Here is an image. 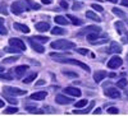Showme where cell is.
<instances>
[{
	"label": "cell",
	"instance_id": "obj_52",
	"mask_svg": "<svg viewBox=\"0 0 128 116\" xmlns=\"http://www.w3.org/2000/svg\"><path fill=\"white\" fill-rule=\"evenodd\" d=\"M127 97H128V92H127Z\"/></svg>",
	"mask_w": 128,
	"mask_h": 116
},
{
	"label": "cell",
	"instance_id": "obj_43",
	"mask_svg": "<svg viewBox=\"0 0 128 116\" xmlns=\"http://www.w3.org/2000/svg\"><path fill=\"white\" fill-rule=\"evenodd\" d=\"M5 100H6L9 103H12V105H17V100H14V98H9V97H5Z\"/></svg>",
	"mask_w": 128,
	"mask_h": 116
},
{
	"label": "cell",
	"instance_id": "obj_9",
	"mask_svg": "<svg viewBox=\"0 0 128 116\" xmlns=\"http://www.w3.org/2000/svg\"><path fill=\"white\" fill-rule=\"evenodd\" d=\"M105 96L109 97V98H119L120 97V92H118L116 88H108L105 89Z\"/></svg>",
	"mask_w": 128,
	"mask_h": 116
},
{
	"label": "cell",
	"instance_id": "obj_15",
	"mask_svg": "<svg viewBox=\"0 0 128 116\" xmlns=\"http://www.w3.org/2000/svg\"><path fill=\"white\" fill-rule=\"evenodd\" d=\"M35 27H36L37 31H40V32H45V31H48L50 28V24L48 22H38V23L35 24Z\"/></svg>",
	"mask_w": 128,
	"mask_h": 116
},
{
	"label": "cell",
	"instance_id": "obj_39",
	"mask_svg": "<svg viewBox=\"0 0 128 116\" xmlns=\"http://www.w3.org/2000/svg\"><path fill=\"white\" fill-rule=\"evenodd\" d=\"M77 52L81 55H87L88 54V50L87 49H77Z\"/></svg>",
	"mask_w": 128,
	"mask_h": 116
},
{
	"label": "cell",
	"instance_id": "obj_44",
	"mask_svg": "<svg viewBox=\"0 0 128 116\" xmlns=\"http://www.w3.org/2000/svg\"><path fill=\"white\" fill-rule=\"evenodd\" d=\"M92 114H94V115H100V114H101V109H95Z\"/></svg>",
	"mask_w": 128,
	"mask_h": 116
},
{
	"label": "cell",
	"instance_id": "obj_24",
	"mask_svg": "<svg viewBox=\"0 0 128 116\" xmlns=\"http://www.w3.org/2000/svg\"><path fill=\"white\" fill-rule=\"evenodd\" d=\"M86 17L90 18V19H92V20H95V22H101V18L98 17V15H96L95 13H92V12H87V13H86Z\"/></svg>",
	"mask_w": 128,
	"mask_h": 116
},
{
	"label": "cell",
	"instance_id": "obj_33",
	"mask_svg": "<svg viewBox=\"0 0 128 116\" xmlns=\"http://www.w3.org/2000/svg\"><path fill=\"white\" fill-rule=\"evenodd\" d=\"M127 84H128L127 79H120V80L116 82V86H118V88H126Z\"/></svg>",
	"mask_w": 128,
	"mask_h": 116
},
{
	"label": "cell",
	"instance_id": "obj_11",
	"mask_svg": "<svg viewBox=\"0 0 128 116\" xmlns=\"http://www.w3.org/2000/svg\"><path fill=\"white\" fill-rule=\"evenodd\" d=\"M105 52H108V54H112V52H115V54H120V52H122V46L118 45L116 42H112V44H110V47L106 49Z\"/></svg>",
	"mask_w": 128,
	"mask_h": 116
},
{
	"label": "cell",
	"instance_id": "obj_49",
	"mask_svg": "<svg viewBox=\"0 0 128 116\" xmlns=\"http://www.w3.org/2000/svg\"><path fill=\"white\" fill-rule=\"evenodd\" d=\"M0 107H4V101H3V100L0 101Z\"/></svg>",
	"mask_w": 128,
	"mask_h": 116
},
{
	"label": "cell",
	"instance_id": "obj_35",
	"mask_svg": "<svg viewBox=\"0 0 128 116\" xmlns=\"http://www.w3.org/2000/svg\"><path fill=\"white\" fill-rule=\"evenodd\" d=\"M18 59H19V55H16V56H12V58L4 59V62H13V61H17Z\"/></svg>",
	"mask_w": 128,
	"mask_h": 116
},
{
	"label": "cell",
	"instance_id": "obj_40",
	"mask_svg": "<svg viewBox=\"0 0 128 116\" xmlns=\"http://www.w3.org/2000/svg\"><path fill=\"white\" fill-rule=\"evenodd\" d=\"M82 6H83V4H82V3H74V4H73V6H72V9H73V10H77V9H81Z\"/></svg>",
	"mask_w": 128,
	"mask_h": 116
},
{
	"label": "cell",
	"instance_id": "obj_50",
	"mask_svg": "<svg viewBox=\"0 0 128 116\" xmlns=\"http://www.w3.org/2000/svg\"><path fill=\"white\" fill-rule=\"evenodd\" d=\"M108 1H110V3H116L118 0H108Z\"/></svg>",
	"mask_w": 128,
	"mask_h": 116
},
{
	"label": "cell",
	"instance_id": "obj_37",
	"mask_svg": "<svg viewBox=\"0 0 128 116\" xmlns=\"http://www.w3.org/2000/svg\"><path fill=\"white\" fill-rule=\"evenodd\" d=\"M119 112L118 109H115V107H108V114H112V115H116Z\"/></svg>",
	"mask_w": 128,
	"mask_h": 116
},
{
	"label": "cell",
	"instance_id": "obj_31",
	"mask_svg": "<svg viewBox=\"0 0 128 116\" xmlns=\"http://www.w3.org/2000/svg\"><path fill=\"white\" fill-rule=\"evenodd\" d=\"M87 105V100H80L78 102H76L74 103V106H76V109H82V107H84Z\"/></svg>",
	"mask_w": 128,
	"mask_h": 116
},
{
	"label": "cell",
	"instance_id": "obj_23",
	"mask_svg": "<svg viewBox=\"0 0 128 116\" xmlns=\"http://www.w3.org/2000/svg\"><path fill=\"white\" fill-rule=\"evenodd\" d=\"M4 51L5 52H10V54H19L22 50H19V49H17L14 46H9V47H4Z\"/></svg>",
	"mask_w": 128,
	"mask_h": 116
},
{
	"label": "cell",
	"instance_id": "obj_3",
	"mask_svg": "<svg viewBox=\"0 0 128 116\" xmlns=\"http://www.w3.org/2000/svg\"><path fill=\"white\" fill-rule=\"evenodd\" d=\"M10 9H12V13L16 14V15H19L22 14L24 10H28V6L26 3H22V1H16L12 4V6H10Z\"/></svg>",
	"mask_w": 128,
	"mask_h": 116
},
{
	"label": "cell",
	"instance_id": "obj_16",
	"mask_svg": "<svg viewBox=\"0 0 128 116\" xmlns=\"http://www.w3.org/2000/svg\"><path fill=\"white\" fill-rule=\"evenodd\" d=\"M106 75H108V73H106V71L99 70V71H96L95 74H94V80H95V82H101Z\"/></svg>",
	"mask_w": 128,
	"mask_h": 116
},
{
	"label": "cell",
	"instance_id": "obj_32",
	"mask_svg": "<svg viewBox=\"0 0 128 116\" xmlns=\"http://www.w3.org/2000/svg\"><path fill=\"white\" fill-rule=\"evenodd\" d=\"M0 33H2V36H4V35L8 33L6 28L4 27V20H3V19H0Z\"/></svg>",
	"mask_w": 128,
	"mask_h": 116
},
{
	"label": "cell",
	"instance_id": "obj_5",
	"mask_svg": "<svg viewBox=\"0 0 128 116\" xmlns=\"http://www.w3.org/2000/svg\"><path fill=\"white\" fill-rule=\"evenodd\" d=\"M27 41L30 42V45H31V47L34 49L35 51H37L38 54H42V52L45 51L44 46H42V45H40L38 42H37V40H35L34 37H30V38H27Z\"/></svg>",
	"mask_w": 128,
	"mask_h": 116
},
{
	"label": "cell",
	"instance_id": "obj_19",
	"mask_svg": "<svg viewBox=\"0 0 128 116\" xmlns=\"http://www.w3.org/2000/svg\"><path fill=\"white\" fill-rule=\"evenodd\" d=\"M92 107H94V102L90 103V106H88L86 110H78V109H76V110L73 111V114H76V115H86V114L90 112V110H91Z\"/></svg>",
	"mask_w": 128,
	"mask_h": 116
},
{
	"label": "cell",
	"instance_id": "obj_36",
	"mask_svg": "<svg viewBox=\"0 0 128 116\" xmlns=\"http://www.w3.org/2000/svg\"><path fill=\"white\" fill-rule=\"evenodd\" d=\"M34 38L37 40V41H40V42H42V44H44V42H46V41H49V38H48V37H44V36H35Z\"/></svg>",
	"mask_w": 128,
	"mask_h": 116
},
{
	"label": "cell",
	"instance_id": "obj_14",
	"mask_svg": "<svg viewBox=\"0 0 128 116\" xmlns=\"http://www.w3.org/2000/svg\"><path fill=\"white\" fill-rule=\"evenodd\" d=\"M46 92L45 91H40V92H36V93H32L31 94V100H36V101H41L46 97Z\"/></svg>",
	"mask_w": 128,
	"mask_h": 116
},
{
	"label": "cell",
	"instance_id": "obj_48",
	"mask_svg": "<svg viewBox=\"0 0 128 116\" xmlns=\"http://www.w3.org/2000/svg\"><path fill=\"white\" fill-rule=\"evenodd\" d=\"M42 3L48 5V4H51V3H52V0H42Z\"/></svg>",
	"mask_w": 128,
	"mask_h": 116
},
{
	"label": "cell",
	"instance_id": "obj_4",
	"mask_svg": "<svg viewBox=\"0 0 128 116\" xmlns=\"http://www.w3.org/2000/svg\"><path fill=\"white\" fill-rule=\"evenodd\" d=\"M3 92L5 94H9V96H23V94H26V91L20 88H14V87H4Z\"/></svg>",
	"mask_w": 128,
	"mask_h": 116
},
{
	"label": "cell",
	"instance_id": "obj_18",
	"mask_svg": "<svg viewBox=\"0 0 128 116\" xmlns=\"http://www.w3.org/2000/svg\"><path fill=\"white\" fill-rule=\"evenodd\" d=\"M67 18L72 22V24H74V26H82L83 24V20H81V19H78V18H76L74 15H70V14H68L67 15Z\"/></svg>",
	"mask_w": 128,
	"mask_h": 116
},
{
	"label": "cell",
	"instance_id": "obj_1",
	"mask_svg": "<svg viewBox=\"0 0 128 116\" xmlns=\"http://www.w3.org/2000/svg\"><path fill=\"white\" fill-rule=\"evenodd\" d=\"M56 61L58 62H63V64H72V65H77L80 68H82L83 70L86 71H90V66L87 64H84L82 61H78V60H74V59H68L67 56L66 58H56Z\"/></svg>",
	"mask_w": 128,
	"mask_h": 116
},
{
	"label": "cell",
	"instance_id": "obj_10",
	"mask_svg": "<svg viewBox=\"0 0 128 116\" xmlns=\"http://www.w3.org/2000/svg\"><path fill=\"white\" fill-rule=\"evenodd\" d=\"M100 31H101V28H100V27H96V26H88V27H86V28H83L78 35H80V36H82V35H88V33H91V32H98V33H100Z\"/></svg>",
	"mask_w": 128,
	"mask_h": 116
},
{
	"label": "cell",
	"instance_id": "obj_27",
	"mask_svg": "<svg viewBox=\"0 0 128 116\" xmlns=\"http://www.w3.org/2000/svg\"><path fill=\"white\" fill-rule=\"evenodd\" d=\"M62 73H63V75H66V77H70V78H77V77H78L77 73L70 71V70H62Z\"/></svg>",
	"mask_w": 128,
	"mask_h": 116
},
{
	"label": "cell",
	"instance_id": "obj_25",
	"mask_svg": "<svg viewBox=\"0 0 128 116\" xmlns=\"http://www.w3.org/2000/svg\"><path fill=\"white\" fill-rule=\"evenodd\" d=\"M26 4H27L28 9H40V4L34 3L32 0H26Z\"/></svg>",
	"mask_w": 128,
	"mask_h": 116
},
{
	"label": "cell",
	"instance_id": "obj_21",
	"mask_svg": "<svg viewBox=\"0 0 128 116\" xmlns=\"http://www.w3.org/2000/svg\"><path fill=\"white\" fill-rule=\"evenodd\" d=\"M36 77H37V73H31L28 77H26V78L23 79V83H24V84H28V83H31V82H34V80L36 79Z\"/></svg>",
	"mask_w": 128,
	"mask_h": 116
},
{
	"label": "cell",
	"instance_id": "obj_17",
	"mask_svg": "<svg viewBox=\"0 0 128 116\" xmlns=\"http://www.w3.org/2000/svg\"><path fill=\"white\" fill-rule=\"evenodd\" d=\"M13 27H14L17 31H19V32H22V33H28V32H30V28H28L27 26H24V24L14 23V24H13Z\"/></svg>",
	"mask_w": 128,
	"mask_h": 116
},
{
	"label": "cell",
	"instance_id": "obj_22",
	"mask_svg": "<svg viewBox=\"0 0 128 116\" xmlns=\"http://www.w3.org/2000/svg\"><path fill=\"white\" fill-rule=\"evenodd\" d=\"M51 35H66V29L64 28H60V27H54L51 29Z\"/></svg>",
	"mask_w": 128,
	"mask_h": 116
},
{
	"label": "cell",
	"instance_id": "obj_47",
	"mask_svg": "<svg viewBox=\"0 0 128 116\" xmlns=\"http://www.w3.org/2000/svg\"><path fill=\"white\" fill-rule=\"evenodd\" d=\"M2 13H3V14H5V15L8 14V12H6V9L4 8V5H2Z\"/></svg>",
	"mask_w": 128,
	"mask_h": 116
},
{
	"label": "cell",
	"instance_id": "obj_7",
	"mask_svg": "<svg viewBox=\"0 0 128 116\" xmlns=\"http://www.w3.org/2000/svg\"><path fill=\"white\" fill-rule=\"evenodd\" d=\"M9 45L10 46H14V47H17V49H19V50H22V51H24L26 50V45H24V42L20 40V38H16V37H12L9 40Z\"/></svg>",
	"mask_w": 128,
	"mask_h": 116
},
{
	"label": "cell",
	"instance_id": "obj_51",
	"mask_svg": "<svg viewBox=\"0 0 128 116\" xmlns=\"http://www.w3.org/2000/svg\"><path fill=\"white\" fill-rule=\"evenodd\" d=\"M127 42H128V35H127Z\"/></svg>",
	"mask_w": 128,
	"mask_h": 116
},
{
	"label": "cell",
	"instance_id": "obj_42",
	"mask_svg": "<svg viewBox=\"0 0 128 116\" xmlns=\"http://www.w3.org/2000/svg\"><path fill=\"white\" fill-rule=\"evenodd\" d=\"M60 6H62L63 9H66V10H67V9H68V3H67V1H64V0H62V1H60Z\"/></svg>",
	"mask_w": 128,
	"mask_h": 116
},
{
	"label": "cell",
	"instance_id": "obj_38",
	"mask_svg": "<svg viewBox=\"0 0 128 116\" xmlns=\"http://www.w3.org/2000/svg\"><path fill=\"white\" fill-rule=\"evenodd\" d=\"M92 9L98 10V12H104V8L101 5H98V4H92Z\"/></svg>",
	"mask_w": 128,
	"mask_h": 116
},
{
	"label": "cell",
	"instance_id": "obj_8",
	"mask_svg": "<svg viewBox=\"0 0 128 116\" xmlns=\"http://www.w3.org/2000/svg\"><path fill=\"white\" fill-rule=\"evenodd\" d=\"M55 101L59 105H69V103L73 102V100L70 97H67V96H64V94H56Z\"/></svg>",
	"mask_w": 128,
	"mask_h": 116
},
{
	"label": "cell",
	"instance_id": "obj_45",
	"mask_svg": "<svg viewBox=\"0 0 128 116\" xmlns=\"http://www.w3.org/2000/svg\"><path fill=\"white\" fill-rule=\"evenodd\" d=\"M44 84H45V80H44V79H40V80L36 83V86H44Z\"/></svg>",
	"mask_w": 128,
	"mask_h": 116
},
{
	"label": "cell",
	"instance_id": "obj_28",
	"mask_svg": "<svg viewBox=\"0 0 128 116\" xmlns=\"http://www.w3.org/2000/svg\"><path fill=\"white\" fill-rule=\"evenodd\" d=\"M68 55H70V52H62V54H59V52H51L50 54L51 58H66Z\"/></svg>",
	"mask_w": 128,
	"mask_h": 116
},
{
	"label": "cell",
	"instance_id": "obj_12",
	"mask_svg": "<svg viewBox=\"0 0 128 116\" xmlns=\"http://www.w3.org/2000/svg\"><path fill=\"white\" fill-rule=\"evenodd\" d=\"M27 70H28V65H19V66H17L13 71L16 73V77H17V78H22V77L26 74Z\"/></svg>",
	"mask_w": 128,
	"mask_h": 116
},
{
	"label": "cell",
	"instance_id": "obj_13",
	"mask_svg": "<svg viewBox=\"0 0 128 116\" xmlns=\"http://www.w3.org/2000/svg\"><path fill=\"white\" fill-rule=\"evenodd\" d=\"M64 92H66L67 94H69V96H73V97H80L81 93H82L78 88H74V87H67V88H64Z\"/></svg>",
	"mask_w": 128,
	"mask_h": 116
},
{
	"label": "cell",
	"instance_id": "obj_26",
	"mask_svg": "<svg viewBox=\"0 0 128 116\" xmlns=\"http://www.w3.org/2000/svg\"><path fill=\"white\" fill-rule=\"evenodd\" d=\"M115 28H116V32H118L119 35H122L124 31H126V28H124V24L122 23V22H116L115 23Z\"/></svg>",
	"mask_w": 128,
	"mask_h": 116
},
{
	"label": "cell",
	"instance_id": "obj_30",
	"mask_svg": "<svg viewBox=\"0 0 128 116\" xmlns=\"http://www.w3.org/2000/svg\"><path fill=\"white\" fill-rule=\"evenodd\" d=\"M112 10H113V13H114L115 15H118L119 18H124V17H126V13H124V12H122V10H120V9H118V8H113Z\"/></svg>",
	"mask_w": 128,
	"mask_h": 116
},
{
	"label": "cell",
	"instance_id": "obj_34",
	"mask_svg": "<svg viewBox=\"0 0 128 116\" xmlns=\"http://www.w3.org/2000/svg\"><path fill=\"white\" fill-rule=\"evenodd\" d=\"M16 112H18V109L17 107H8V109H5V114L12 115V114H16Z\"/></svg>",
	"mask_w": 128,
	"mask_h": 116
},
{
	"label": "cell",
	"instance_id": "obj_46",
	"mask_svg": "<svg viewBox=\"0 0 128 116\" xmlns=\"http://www.w3.org/2000/svg\"><path fill=\"white\" fill-rule=\"evenodd\" d=\"M120 3H122V5L128 6V0H120Z\"/></svg>",
	"mask_w": 128,
	"mask_h": 116
},
{
	"label": "cell",
	"instance_id": "obj_41",
	"mask_svg": "<svg viewBox=\"0 0 128 116\" xmlns=\"http://www.w3.org/2000/svg\"><path fill=\"white\" fill-rule=\"evenodd\" d=\"M2 79H8V80H12L13 77L10 74H2Z\"/></svg>",
	"mask_w": 128,
	"mask_h": 116
},
{
	"label": "cell",
	"instance_id": "obj_2",
	"mask_svg": "<svg viewBox=\"0 0 128 116\" xmlns=\"http://www.w3.org/2000/svg\"><path fill=\"white\" fill-rule=\"evenodd\" d=\"M51 47L56 49V50H67V49H73L74 44L70 41H67V40H59V41L51 42Z\"/></svg>",
	"mask_w": 128,
	"mask_h": 116
},
{
	"label": "cell",
	"instance_id": "obj_6",
	"mask_svg": "<svg viewBox=\"0 0 128 116\" xmlns=\"http://www.w3.org/2000/svg\"><path fill=\"white\" fill-rule=\"evenodd\" d=\"M122 64H123V60L119 56H113L108 61V68H110V69H118Z\"/></svg>",
	"mask_w": 128,
	"mask_h": 116
},
{
	"label": "cell",
	"instance_id": "obj_20",
	"mask_svg": "<svg viewBox=\"0 0 128 116\" xmlns=\"http://www.w3.org/2000/svg\"><path fill=\"white\" fill-rule=\"evenodd\" d=\"M54 20L58 23V24H62V26H66V24H68V20H67V18H64V17H62V15H56L55 18H54Z\"/></svg>",
	"mask_w": 128,
	"mask_h": 116
},
{
	"label": "cell",
	"instance_id": "obj_29",
	"mask_svg": "<svg viewBox=\"0 0 128 116\" xmlns=\"http://www.w3.org/2000/svg\"><path fill=\"white\" fill-rule=\"evenodd\" d=\"M98 36H99V33H98V32H91V33H88V35H87V41L94 42V41L98 40Z\"/></svg>",
	"mask_w": 128,
	"mask_h": 116
}]
</instances>
